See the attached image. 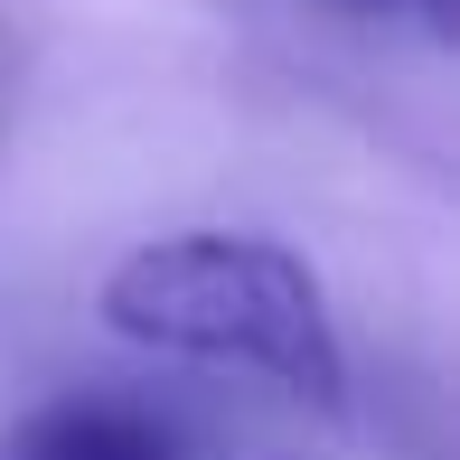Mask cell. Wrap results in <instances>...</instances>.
Returning <instances> with one entry per match:
<instances>
[{
    "label": "cell",
    "mask_w": 460,
    "mask_h": 460,
    "mask_svg": "<svg viewBox=\"0 0 460 460\" xmlns=\"http://www.w3.org/2000/svg\"><path fill=\"white\" fill-rule=\"evenodd\" d=\"M339 10H358V19H413L423 38H451L460 0H339Z\"/></svg>",
    "instance_id": "obj_3"
},
{
    "label": "cell",
    "mask_w": 460,
    "mask_h": 460,
    "mask_svg": "<svg viewBox=\"0 0 460 460\" xmlns=\"http://www.w3.org/2000/svg\"><path fill=\"white\" fill-rule=\"evenodd\" d=\"M0 460H179L160 413L113 404V394H57L0 442Z\"/></svg>",
    "instance_id": "obj_2"
},
{
    "label": "cell",
    "mask_w": 460,
    "mask_h": 460,
    "mask_svg": "<svg viewBox=\"0 0 460 460\" xmlns=\"http://www.w3.org/2000/svg\"><path fill=\"white\" fill-rule=\"evenodd\" d=\"M94 320L151 358L263 376L320 413L348 394V348H339L320 273L282 235H254V226H179V235L132 244L103 273Z\"/></svg>",
    "instance_id": "obj_1"
}]
</instances>
